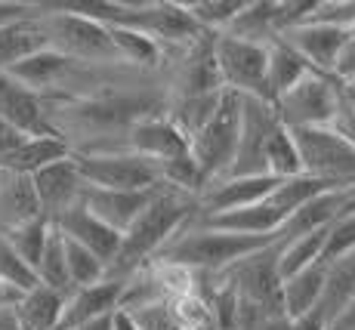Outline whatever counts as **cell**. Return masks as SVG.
Segmentation results:
<instances>
[{"label":"cell","instance_id":"6da1fadb","mask_svg":"<svg viewBox=\"0 0 355 330\" xmlns=\"http://www.w3.org/2000/svg\"><path fill=\"white\" fill-rule=\"evenodd\" d=\"M195 219H198V198L182 195V191L167 189V185H158V191L146 204V210L121 235V250L114 257V263L108 266V278H127L130 272L148 266L161 253V247L170 244Z\"/></svg>","mask_w":355,"mask_h":330},{"label":"cell","instance_id":"7a4b0ae2","mask_svg":"<svg viewBox=\"0 0 355 330\" xmlns=\"http://www.w3.org/2000/svg\"><path fill=\"white\" fill-rule=\"evenodd\" d=\"M275 241L278 235H232V232L204 229V225L192 223L170 244H164L152 263L180 266V269L201 272V275H220L229 266H235L238 259L250 257V253L263 250V247L275 244Z\"/></svg>","mask_w":355,"mask_h":330},{"label":"cell","instance_id":"3957f363","mask_svg":"<svg viewBox=\"0 0 355 330\" xmlns=\"http://www.w3.org/2000/svg\"><path fill=\"white\" fill-rule=\"evenodd\" d=\"M34 16L44 28L46 46L56 50L59 56L78 62V65H121L108 25L59 10L56 3H34Z\"/></svg>","mask_w":355,"mask_h":330},{"label":"cell","instance_id":"277c9868","mask_svg":"<svg viewBox=\"0 0 355 330\" xmlns=\"http://www.w3.org/2000/svg\"><path fill=\"white\" fill-rule=\"evenodd\" d=\"M87 189L102 191H148L161 185V167L130 151H80L71 155Z\"/></svg>","mask_w":355,"mask_h":330},{"label":"cell","instance_id":"5b68a950","mask_svg":"<svg viewBox=\"0 0 355 330\" xmlns=\"http://www.w3.org/2000/svg\"><path fill=\"white\" fill-rule=\"evenodd\" d=\"M238 130H241V96L223 90V99L216 105L214 118L198 130V136L189 139V155L201 167L207 185L223 180V173L229 170L238 146Z\"/></svg>","mask_w":355,"mask_h":330},{"label":"cell","instance_id":"8992f818","mask_svg":"<svg viewBox=\"0 0 355 330\" xmlns=\"http://www.w3.org/2000/svg\"><path fill=\"white\" fill-rule=\"evenodd\" d=\"M303 173L340 189H355V146L334 127L291 130Z\"/></svg>","mask_w":355,"mask_h":330},{"label":"cell","instance_id":"52a82bcc","mask_svg":"<svg viewBox=\"0 0 355 330\" xmlns=\"http://www.w3.org/2000/svg\"><path fill=\"white\" fill-rule=\"evenodd\" d=\"M340 108V80L331 74L312 71L297 87L282 93L272 102V112L282 127L288 130H309V127H331Z\"/></svg>","mask_w":355,"mask_h":330},{"label":"cell","instance_id":"ba28073f","mask_svg":"<svg viewBox=\"0 0 355 330\" xmlns=\"http://www.w3.org/2000/svg\"><path fill=\"white\" fill-rule=\"evenodd\" d=\"M278 241L263 250L250 253V257L238 259L235 266H229L226 272H220V278L235 290V297L259 312L263 318L269 315H284L282 312V278H278Z\"/></svg>","mask_w":355,"mask_h":330},{"label":"cell","instance_id":"9c48e42d","mask_svg":"<svg viewBox=\"0 0 355 330\" xmlns=\"http://www.w3.org/2000/svg\"><path fill=\"white\" fill-rule=\"evenodd\" d=\"M214 56L226 90L269 102V90H266V44H248V40L229 37V34H216Z\"/></svg>","mask_w":355,"mask_h":330},{"label":"cell","instance_id":"30bf717a","mask_svg":"<svg viewBox=\"0 0 355 330\" xmlns=\"http://www.w3.org/2000/svg\"><path fill=\"white\" fill-rule=\"evenodd\" d=\"M278 127V118L269 102L241 96V130H238V146L229 170L223 180H238V176H266L263 164V146L269 133Z\"/></svg>","mask_w":355,"mask_h":330},{"label":"cell","instance_id":"8fae6325","mask_svg":"<svg viewBox=\"0 0 355 330\" xmlns=\"http://www.w3.org/2000/svg\"><path fill=\"white\" fill-rule=\"evenodd\" d=\"M0 121H6L31 139L34 136H59L50 121L46 99L10 74H0Z\"/></svg>","mask_w":355,"mask_h":330},{"label":"cell","instance_id":"7c38bea8","mask_svg":"<svg viewBox=\"0 0 355 330\" xmlns=\"http://www.w3.org/2000/svg\"><path fill=\"white\" fill-rule=\"evenodd\" d=\"M352 28H337V25H322V22H303L297 28L284 31L282 40H288L293 50L300 53L312 65V71L331 74L337 68L340 56H343L346 44L352 40Z\"/></svg>","mask_w":355,"mask_h":330},{"label":"cell","instance_id":"4fadbf2b","mask_svg":"<svg viewBox=\"0 0 355 330\" xmlns=\"http://www.w3.org/2000/svg\"><path fill=\"white\" fill-rule=\"evenodd\" d=\"M352 210H355V189H324L284 219L282 232H278V241L324 232V229H331L340 216H346V213H352Z\"/></svg>","mask_w":355,"mask_h":330},{"label":"cell","instance_id":"5bb4252c","mask_svg":"<svg viewBox=\"0 0 355 330\" xmlns=\"http://www.w3.org/2000/svg\"><path fill=\"white\" fill-rule=\"evenodd\" d=\"M31 185H34V195H37L40 213H44L50 223L59 213L74 207V204L80 201V191H84V180H80L78 164H74L71 155L62 157V161L46 164L37 173H31Z\"/></svg>","mask_w":355,"mask_h":330},{"label":"cell","instance_id":"9a60e30c","mask_svg":"<svg viewBox=\"0 0 355 330\" xmlns=\"http://www.w3.org/2000/svg\"><path fill=\"white\" fill-rule=\"evenodd\" d=\"M121 151H130V155H139V157L161 164L176 155H186L189 142L164 114H152V118L130 123L124 139H121Z\"/></svg>","mask_w":355,"mask_h":330},{"label":"cell","instance_id":"2e32d148","mask_svg":"<svg viewBox=\"0 0 355 330\" xmlns=\"http://www.w3.org/2000/svg\"><path fill=\"white\" fill-rule=\"evenodd\" d=\"M278 182L282 180H272V176L216 180L198 198V216H216V213H229V210H241V207H250V204H259L275 191Z\"/></svg>","mask_w":355,"mask_h":330},{"label":"cell","instance_id":"e0dca14e","mask_svg":"<svg viewBox=\"0 0 355 330\" xmlns=\"http://www.w3.org/2000/svg\"><path fill=\"white\" fill-rule=\"evenodd\" d=\"M53 225H56L65 238H71V241H78L80 247H87L93 257H99L102 263H105V269L114 263V257H118V250H121L118 232L108 229L105 223H99L80 201L74 204V207H68L65 213H59V216L53 219Z\"/></svg>","mask_w":355,"mask_h":330},{"label":"cell","instance_id":"ac0fdd59","mask_svg":"<svg viewBox=\"0 0 355 330\" xmlns=\"http://www.w3.org/2000/svg\"><path fill=\"white\" fill-rule=\"evenodd\" d=\"M155 191H158V185L148 191H102V189H87L84 185L80 204H84L99 223H105L108 229L124 235L130 225L136 223V216L146 210V204L155 198Z\"/></svg>","mask_w":355,"mask_h":330},{"label":"cell","instance_id":"d6986e66","mask_svg":"<svg viewBox=\"0 0 355 330\" xmlns=\"http://www.w3.org/2000/svg\"><path fill=\"white\" fill-rule=\"evenodd\" d=\"M284 213L266 198L259 204L241 210H229V213H216V216H198L195 223L204 229H216V232H232V235H278L284 225Z\"/></svg>","mask_w":355,"mask_h":330},{"label":"cell","instance_id":"ffe728a7","mask_svg":"<svg viewBox=\"0 0 355 330\" xmlns=\"http://www.w3.org/2000/svg\"><path fill=\"white\" fill-rule=\"evenodd\" d=\"M121 290H124V278H102L99 284L71 290V297L65 299L62 327L74 330L84 324V321L99 318V315H105V312H114L121 302Z\"/></svg>","mask_w":355,"mask_h":330},{"label":"cell","instance_id":"44dd1931","mask_svg":"<svg viewBox=\"0 0 355 330\" xmlns=\"http://www.w3.org/2000/svg\"><path fill=\"white\" fill-rule=\"evenodd\" d=\"M71 65H74L71 59L59 56L56 50L44 46V50L31 53L28 59H22L19 65H12L6 74H10V78H16L19 84H25L28 90L40 93L46 99V96H53L59 87H62V80H65V74L71 71Z\"/></svg>","mask_w":355,"mask_h":330},{"label":"cell","instance_id":"7402d4cb","mask_svg":"<svg viewBox=\"0 0 355 330\" xmlns=\"http://www.w3.org/2000/svg\"><path fill=\"white\" fill-rule=\"evenodd\" d=\"M37 216H44V213H40L37 195H34L31 176L0 170V235Z\"/></svg>","mask_w":355,"mask_h":330},{"label":"cell","instance_id":"603a6c76","mask_svg":"<svg viewBox=\"0 0 355 330\" xmlns=\"http://www.w3.org/2000/svg\"><path fill=\"white\" fill-rule=\"evenodd\" d=\"M312 74V65L300 56L288 40L275 37L266 44V90H269V102H275L282 93L297 87L303 78Z\"/></svg>","mask_w":355,"mask_h":330},{"label":"cell","instance_id":"cb8c5ba5","mask_svg":"<svg viewBox=\"0 0 355 330\" xmlns=\"http://www.w3.org/2000/svg\"><path fill=\"white\" fill-rule=\"evenodd\" d=\"M324 275H327V266L315 263V266H309V269H303V272L282 281L284 318L293 321V318H303V315L315 312L318 302H322V293H324Z\"/></svg>","mask_w":355,"mask_h":330},{"label":"cell","instance_id":"d4e9b609","mask_svg":"<svg viewBox=\"0 0 355 330\" xmlns=\"http://www.w3.org/2000/svg\"><path fill=\"white\" fill-rule=\"evenodd\" d=\"M44 46L46 37L34 12L0 25V74H6L12 65H19L22 59H28L31 53L44 50Z\"/></svg>","mask_w":355,"mask_h":330},{"label":"cell","instance_id":"484cf974","mask_svg":"<svg viewBox=\"0 0 355 330\" xmlns=\"http://www.w3.org/2000/svg\"><path fill=\"white\" fill-rule=\"evenodd\" d=\"M352 299H355V250L334 259V263H327L324 293H322V302H318L315 315L324 324H331Z\"/></svg>","mask_w":355,"mask_h":330},{"label":"cell","instance_id":"4316f807","mask_svg":"<svg viewBox=\"0 0 355 330\" xmlns=\"http://www.w3.org/2000/svg\"><path fill=\"white\" fill-rule=\"evenodd\" d=\"M65 299L62 293L50 290V287L37 284L25 293V299L19 302L16 315L22 321L25 330H53L62 327V312H65Z\"/></svg>","mask_w":355,"mask_h":330},{"label":"cell","instance_id":"83f0119b","mask_svg":"<svg viewBox=\"0 0 355 330\" xmlns=\"http://www.w3.org/2000/svg\"><path fill=\"white\" fill-rule=\"evenodd\" d=\"M220 99H223V90L220 93H207V96H173V99H167L164 118L173 123V127L180 130V133L186 136V142H189L192 136H198V130H201L204 123L214 118Z\"/></svg>","mask_w":355,"mask_h":330},{"label":"cell","instance_id":"f1b7e54d","mask_svg":"<svg viewBox=\"0 0 355 330\" xmlns=\"http://www.w3.org/2000/svg\"><path fill=\"white\" fill-rule=\"evenodd\" d=\"M68 155H71V148H68L59 136H34V139H25L22 148L6 157V161L0 164V170L31 176V173H37L40 167H46V164H53V161H62Z\"/></svg>","mask_w":355,"mask_h":330},{"label":"cell","instance_id":"f546056e","mask_svg":"<svg viewBox=\"0 0 355 330\" xmlns=\"http://www.w3.org/2000/svg\"><path fill=\"white\" fill-rule=\"evenodd\" d=\"M324 238H327V229L324 232H312V235H300V238H291V241H278V278H291V275L309 269V266L322 263V253H324Z\"/></svg>","mask_w":355,"mask_h":330},{"label":"cell","instance_id":"4dcf8cb0","mask_svg":"<svg viewBox=\"0 0 355 330\" xmlns=\"http://www.w3.org/2000/svg\"><path fill=\"white\" fill-rule=\"evenodd\" d=\"M263 164H266V176H272V180H293V176L303 173L297 142H293L288 127L278 123L269 133V139L263 146Z\"/></svg>","mask_w":355,"mask_h":330},{"label":"cell","instance_id":"1f68e13d","mask_svg":"<svg viewBox=\"0 0 355 330\" xmlns=\"http://www.w3.org/2000/svg\"><path fill=\"white\" fill-rule=\"evenodd\" d=\"M34 275H37V284L50 287V290L62 293V297H71V284H68V272H65V244L56 225H53L50 238H46V247L40 253L37 266H34Z\"/></svg>","mask_w":355,"mask_h":330},{"label":"cell","instance_id":"d6a6232c","mask_svg":"<svg viewBox=\"0 0 355 330\" xmlns=\"http://www.w3.org/2000/svg\"><path fill=\"white\" fill-rule=\"evenodd\" d=\"M59 235H62V232H59ZM62 244H65V272H68V284H71V290L99 284L102 278H108L105 263H102L99 257H93L87 247H80L78 241H71L65 235H62Z\"/></svg>","mask_w":355,"mask_h":330},{"label":"cell","instance_id":"836d02e7","mask_svg":"<svg viewBox=\"0 0 355 330\" xmlns=\"http://www.w3.org/2000/svg\"><path fill=\"white\" fill-rule=\"evenodd\" d=\"M50 232H53V223L46 216H37V219H31V223H22V225H16V229H10V232H3V238H6V244L16 250V257L22 259L25 266H37V259H40V253H44V247H46V238H50Z\"/></svg>","mask_w":355,"mask_h":330},{"label":"cell","instance_id":"e575fe53","mask_svg":"<svg viewBox=\"0 0 355 330\" xmlns=\"http://www.w3.org/2000/svg\"><path fill=\"white\" fill-rule=\"evenodd\" d=\"M195 25L207 34H226L248 0H182Z\"/></svg>","mask_w":355,"mask_h":330},{"label":"cell","instance_id":"d590c367","mask_svg":"<svg viewBox=\"0 0 355 330\" xmlns=\"http://www.w3.org/2000/svg\"><path fill=\"white\" fill-rule=\"evenodd\" d=\"M158 167H161V185H167V189H176L192 198H201L204 189H207V180H204L201 167L195 164V157L189 151L170 157V161H161Z\"/></svg>","mask_w":355,"mask_h":330},{"label":"cell","instance_id":"8d00e7d4","mask_svg":"<svg viewBox=\"0 0 355 330\" xmlns=\"http://www.w3.org/2000/svg\"><path fill=\"white\" fill-rule=\"evenodd\" d=\"M0 281H6V284L19 287V290H25V293H28L31 287H37V275H34V269L16 257V250L6 244L3 235H0Z\"/></svg>","mask_w":355,"mask_h":330},{"label":"cell","instance_id":"74e56055","mask_svg":"<svg viewBox=\"0 0 355 330\" xmlns=\"http://www.w3.org/2000/svg\"><path fill=\"white\" fill-rule=\"evenodd\" d=\"M349 250H355V210L340 216L337 223L327 229V238H324V253H322V263H334V259L346 257Z\"/></svg>","mask_w":355,"mask_h":330},{"label":"cell","instance_id":"f35d334b","mask_svg":"<svg viewBox=\"0 0 355 330\" xmlns=\"http://www.w3.org/2000/svg\"><path fill=\"white\" fill-rule=\"evenodd\" d=\"M127 315L133 318V324L139 330H176L173 318H170L167 299L152 302V306H142V309H133V312H127Z\"/></svg>","mask_w":355,"mask_h":330},{"label":"cell","instance_id":"ab89813d","mask_svg":"<svg viewBox=\"0 0 355 330\" xmlns=\"http://www.w3.org/2000/svg\"><path fill=\"white\" fill-rule=\"evenodd\" d=\"M25 139H31V136L19 133L16 127H10L6 121H0V164L6 161V157L12 155V151H19L25 146Z\"/></svg>","mask_w":355,"mask_h":330},{"label":"cell","instance_id":"60d3db41","mask_svg":"<svg viewBox=\"0 0 355 330\" xmlns=\"http://www.w3.org/2000/svg\"><path fill=\"white\" fill-rule=\"evenodd\" d=\"M334 78L337 80H355V34H352L349 44H346V50H343V56H340L337 68H334Z\"/></svg>","mask_w":355,"mask_h":330},{"label":"cell","instance_id":"b9f144b4","mask_svg":"<svg viewBox=\"0 0 355 330\" xmlns=\"http://www.w3.org/2000/svg\"><path fill=\"white\" fill-rule=\"evenodd\" d=\"M28 12H34V3H6V0H0V25L12 22V19H22L28 16Z\"/></svg>","mask_w":355,"mask_h":330},{"label":"cell","instance_id":"7bdbcfd3","mask_svg":"<svg viewBox=\"0 0 355 330\" xmlns=\"http://www.w3.org/2000/svg\"><path fill=\"white\" fill-rule=\"evenodd\" d=\"M327 330H355V299L327 324Z\"/></svg>","mask_w":355,"mask_h":330},{"label":"cell","instance_id":"ee69618b","mask_svg":"<svg viewBox=\"0 0 355 330\" xmlns=\"http://www.w3.org/2000/svg\"><path fill=\"white\" fill-rule=\"evenodd\" d=\"M291 330H327V324L318 318L315 312H309V315H303V318H293Z\"/></svg>","mask_w":355,"mask_h":330},{"label":"cell","instance_id":"f6af8a7d","mask_svg":"<svg viewBox=\"0 0 355 330\" xmlns=\"http://www.w3.org/2000/svg\"><path fill=\"white\" fill-rule=\"evenodd\" d=\"M250 330H291V321L284 315H269V318H259Z\"/></svg>","mask_w":355,"mask_h":330},{"label":"cell","instance_id":"bcb514c9","mask_svg":"<svg viewBox=\"0 0 355 330\" xmlns=\"http://www.w3.org/2000/svg\"><path fill=\"white\" fill-rule=\"evenodd\" d=\"M74 330H114V312H105V315H99V318L84 321V324Z\"/></svg>","mask_w":355,"mask_h":330},{"label":"cell","instance_id":"7dc6e473","mask_svg":"<svg viewBox=\"0 0 355 330\" xmlns=\"http://www.w3.org/2000/svg\"><path fill=\"white\" fill-rule=\"evenodd\" d=\"M0 330H25L16 309H0Z\"/></svg>","mask_w":355,"mask_h":330},{"label":"cell","instance_id":"c3c4849f","mask_svg":"<svg viewBox=\"0 0 355 330\" xmlns=\"http://www.w3.org/2000/svg\"><path fill=\"white\" fill-rule=\"evenodd\" d=\"M114 330H139L133 324V318L124 312V309H114Z\"/></svg>","mask_w":355,"mask_h":330},{"label":"cell","instance_id":"681fc988","mask_svg":"<svg viewBox=\"0 0 355 330\" xmlns=\"http://www.w3.org/2000/svg\"><path fill=\"white\" fill-rule=\"evenodd\" d=\"M53 330H65V327H53Z\"/></svg>","mask_w":355,"mask_h":330}]
</instances>
